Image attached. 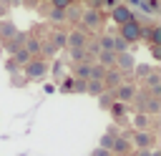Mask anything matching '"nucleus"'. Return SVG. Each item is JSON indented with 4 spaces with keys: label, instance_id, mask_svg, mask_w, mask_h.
<instances>
[{
    "label": "nucleus",
    "instance_id": "20e7f679",
    "mask_svg": "<svg viewBox=\"0 0 161 156\" xmlns=\"http://www.w3.org/2000/svg\"><path fill=\"white\" fill-rule=\"evenodd\" d=\"M121 83H123V73L118 68H106V73H103V88L106 91H116Z\"/></svg>",
    "mask_w": 161,
    "mask_h": 156
},
{
    "label": "nucleus",
    "instance_id": "c85d7f7f",
    "mask_svg": "<svg viewBox=\"0 0 161 156\" xmlns=\"http://www.w3.org/2000/svg\"><path fill=\"white\" fill-rule=\"evenodd\" d=\"M58 48H65V33H60V30L53 33V50H58Z\"/></svg>",
    "mask_w": 161,
    "mask_h": 156
},
{
    "label": "nucleus",
    "instance_id": "f03ea898",
    "mask_svg": "<svg viewBox=\"0 0 161 156\" xmlns=\"http://www.w3.org/2000/svg\"><path fill=\"white\" fill-rule=\"evenodd\" d=\"M23 70H25V75H28L30 81H43V78L48 75V63H45L43 58H30V60L23 65Z\"/></svg>",
    "mask_w": 161,
    "mask_h": 156
},
{
    "label": "nucleus",
    "instance_id": "f8f14e48",
    "mask_svg": "<svg viewBox=\"0 0 161 156\" xmlns=\"http://www.w3.org/2000/svg\"><path fill=\"white\" fill-rule=\"evenodd\" d=\"M143 113H148V116H158V113H161V98L148 93L146 101H143Z\"/></svg>",
    "mask_w": 161,
    "mask_h": 156
},
{
    "label": "nucleus",
    "instance_id": "2f4dec72",
    "mask_svg": "<svg viewBox=\"0 0 161 156\" xmlns=\"http://www.w3.org/2000/svg\"><path fill=\"white\" fill-rule=\"evenodd\" d=\"M70 3H73V0H50V5H53V8H63V10H65Z\"/></svg>",
    "mask_w": 161,
    "mask_h": 156
},
{
    "label": "nucleus",
    "instance_id": "473e14b6",
    "mask_svg": "<svg viewBox=\"0 0 161 156\" xmlns=\"http://www.w3.org/2000/svg\"><path fill=\"white\" fill-rule=\"evenodd\" d=\"M91 156H113V153H111L108 148H101V146H98V148H93V153H91Z\"/></svg>",
    "mask_w": 161,
    "mask_h": 156
},
{
    "label": "nucleus",
    "instance_id": "f257e3e1",
    "mask_svg": "<svg viewBox=\"0 0 161 156\" xmlns=\"http://www.w3.org/2000/svg\"><path fill=\"white\" fill-rule=\"evenodd\" d=\"M118 35L131 45V43H138V40H143V38H146V28H143V25L136 20V15H133L128 23H123V25H121V33H118Z\"/></svg>",
    "mask_w": 161,
    "mask_h": 156
},
{
    "label": "nucleus",
    "instance_id": "6e6552de",
    "mask_svg": "<svg viewBox=\"0 0 161 156\" xmlns=\"http://www.w3.org/2000/svg\"><path fill=\"white\" fill-rule=\"evenodd\" d=\"M153 141H156V138H153V133H151L148 128H146V131H136L133 138H131V143H133L136 148H151Z\"/></svg>",
    "mask_w": 161,
    "mask_h": 156
},
{
    "label": "nucleus",
    "instance_id": "b1692460",
    "mask_svg": "<svg viewBox=\"0 0 161 156\" xmlns=\"http://www.w3.org/2000/svg\"><path fill=\"white\" fill-rule=\"evenodd\" d=\"M103 73H106V68H103L101 63H91V73H88V78H93V81H103Z\"/></svg>",
    "mask_w": 161,
    "mask_h": 156
},
{
    "label": "nucleus",
    "instance_id": "72a5a7b5",
    "mask_svg": "<svg viewBox=\"0 0 161 156\" xmlns=\"http://www.w3.org/2000/svg\"><path fill=\"white\" fill-rule=\"evenodd\" d=\"M151 148H153V146H151ZM151 148H136V151H138L136 156H151Z\"/></svg>",
    "mask_w": 161,
    "mask_h": 156
},
{
    "label": "nucleus",
    "instance_id": "412c9836",
    "mask_svg": "<svg viewBox=\"0 0 161 156\" xmlns=\"http://www.w3.org/2000/svg\"><path fill=\"white\" fill-rule=\"evenodd\" d=\"M30 58H33V55H30V53H28L25 48H18V50L13 53V63H15V65H25V63H28Z\"/></svg>",
    "mask_w": 161,
    "mask_h": 156
},
{
    "label": "nucleus",
    "instance_id": "2eb2a0df",
    "mask_svg": "<svg viewBox=\"0 0 161 156\" xmlns=\"http://www.w3.org/2000/svg\"><path fill=\"white\" fill-rule=\"evenodd\" d=\"M15 33H18L15 23H10V20H0V38H3V40H10V38H15Z\"/></svg>",
    "mask_w": 161,
    "mask_h": 156
},
{
    "label": "nucleus",
    "instance_id": "423d86ee",
    "mask_svg": "<svg viewBox=\"0 0 161 156\" xmlns=\"http://www.w3.org/2000/svg\"><path fill=\"white\" fill-rule=\"evenodd\" d=\"M133 65H136V58H133L131 50L116 53V65H113V68H118L121 73H128V70H133Z\"/></svg>",
    "mask_w": 161,
    "mask_h": 156
},
{
    "label": "nucleus",
    "instance_id": "a878e982",
    "mask_svg": "<svg viewBox=\"0 0 161 156\" xmlns=\"http://www.w3.org/2000/svg\"><path fill=\"white\" fill-rule=\"evenodd\" d=\"M48 18H50L53 23H63V20H65V10H63V8H50Z\"/></svg>",
    "mask_w": 161,
    "mask_h": 156
},
{
    "label": "nucleus",
    "instance_id": "bb28decb",
    "mask_svg": "<svg viewBox=\"0 0 161 156\" xmlns=\"http://www.w3.org/2000/svg\"><path fill=\"white\" fill-rule=\"evenodd\" d=\"M146 35H148L151 45H158V43H161V28H158V25H153L151 30H146Z\"/></svg>",
    "mask_w": 161,
    "mask_h": 156
},
{
    "label": "nucleus",
    "instance_id": "cd10ccee",
    "mask_svg": "<svg viewBox=\"0 0 161 156\" xmlns=\"http://www.w3.org/2000/svg\"><path fill=\"white\" fill-rule=\"evenodd\" d=\"M70 50V58L75 60V63H80V60H86V58H91L88 53H86V48H68Z\"/></svg>",
    "mask_w": 161,
    "mask_h": 156
},
{
    "label": "nucleus",
    "instance_id": "9b49d317",
    "mask_svg": "<svg viewBox=\"0 0 161 156\" xmlns=\"http://www.w3.org/2000/svg\"><path fill=\"white\" fill-rule=\"evenodd\" d=\"M143 83H146V88H148L151 96H158V93H161V73H158L156 68L143 78Z\"/></svg>",
    "mask_w": 161,
    "mask_h": 156
},
{
    "label": "nucleus",
    "instance_id": "aec40b11",
    "mask_svg": "<svg viewBox=\"0 0 161 156\" xmlns=\"http://www.w3.org/2000/svg\"><path fill=\"white\" fill-rule=\"evenodd\" d=\"M98 50H113V35L111 33H103V35H98Z\"/></svg>",
    "mask_w": 161,
    "mask_h": 156
},
{
    "label": "nucleus",
    "instance_id": "7c9ffc66",
    "mask_svg": "<svg viewBox=\"0 0 161 156\" xmlns=\"http://www.w3.org/2000/svg\"><path fill=\"white\" fill-rule=\"evenodd\" d=\"M70 91H78V93H86V81H80V78H75V83H73V88Z\"/></svg>",
    "mask_w": 161,
    "mask_h": 156
},
{
    "label": "nucleus",
    "instance_id": "6ab92c4d",
    "mask_svg": "<svg viewBox=\"0 0 161 156\" xmlns=\"http://www.w3.org/2000/svg\"><path fill=\"white\" fill-rule=\"evenodd\" d=\"M108 111H111L113 121L118 123V121H123V116H126V103H118V101H113V106H111Z\"/></svg>",
    "mask_w": 161,
    "mask_h": 156
},
{
    "label": "nucleus",
    "instance_id": "f704fd0d",
    "mask_svg": "<svg viewBox=\"0 0 161 156\" xmlns=\"http://www.w3.org/2000/svg\"><path fill=\"white\" fill-rule=\"evenodd\" d=\"M10 3H13V0H0V5H5V8H8Z\"/></svg>",
    "mask_w": 161,
    "mask_h": 156
},
{
    "label": "nucleus",
    "instance_id": "9d476101",
    "mask_svg": "<svg viewBox=\"0 0 161 156\" xmlns=\"http://www.w3.org/2000/svg\"><path fill=\"white\" fill-rule=\"evenodd\" d=\"M131 151V138H126V136H113V143H111V153H116V156H126Z\"/></svg>",
    "mask_w": 161,
    "mask_h": 156
},
{
    "label": "nucleus",
    "instance_id": "39448f33",
    "mask_svg": "<svg viewBox=\"0 0 161 156\" xmlns=\"http://www.w3.org/2000/svg\"><path fill=\"white\" fill-rule=\"evenodd\" d=\"M86 43H88V35L80 28L65 33V48H86Z\"/></svg>",
    "mask_w": 161,
    "mask_h": 156
},
{
    "label": "nucleus",
    "instance_id": "4468645a",
    "mask_svg": "<svg viewBox=\"0 0 161 156\" xmlns=\"http://www.w3.org/2000/svg\"><path fill=\"white\" fill-rule=\"evenodd\" d=\"M96 63H101L103 68H113L116 65V53L113 50H98L96 53Z\"/></svg>",
    "mask_w": 161,
    "mask_h": 156
},
{
    "label": "nucleus",
    "instance_id": "dca6fc26",
    "mask_svg": "<svg viewBox=\"0 0 161 156\" xmlns=\"http://www.w3.org/2000/svg\"><path fill=\"white\" fill-rule=\"evenodd\" d=\"M88 73H91V63H86V60L75 63V68H73V75H75V78H80V81H88Z\"/></svg>",
    "mask_w": 161,
    "mask_h": 156
},
{
    "label": "nucleus",
    "instance_id": "4be33fe9",
    "mask_svg": "<svg viewBox=\"0 0 161 156\" xmlns=\"http://www.w3.org/2000/svg\"><path fill=\"white\" fill-rule=\"evenodd\" d=\"M133 126H136V131H146V128H151V126H148V113L138 111L136 118H133Z\"/></svg>",
    "mask_w": 161,
    "mask_h": 156
},
{
    "label": "nucleus",
    "instance_id": "7ed1b4c3",
    "mask_svg": "<svg viewBox=\"0 0 161 156\" xmlns=\"http://www.w3.org/2000/svg\"><path fill=\"white\" fill-rule=\"evenodd\" d=\"M80 23L88 30H101L103 28V13L98 8H88L86 13H80Z\"/></svg>",
    "mask_w": 161,
    "mask_h": 156
},
{
    "label": "nucleus",
    "instance_id": "5701e85b",
    "mask_svg": "<svg viewBox=\"0 0 161 156\" xmlns=\"http://www.w3.org/2000/svg\"><path fill=\"white\" fill-rule=\"evenodd\" d=\"M153 70V65H148V63H141V65H133V75L138 78V81H143L148 73Z\"/></svg>",
    "mask_w": 161,
    "mask_h": 156
},
{
    "label": "nucleus",
    "instance_id": "0eeeda50",
    "mask_svg": "<svg viewBox=\"0 0 161 156\" xmlns=\"http://www.w3.org/2000/svg\"><path fill=\"white\" fill-rule=\"evenodd\" d=\"M111 18H113L118 25H123V23H128V20L133 18V13H131V8H128V5H123V3H116V5L111 8Z\"/></svg>",
    "mask_w": 161,
    "mask_h": 156
},
{
    "label": "nucleus",
    "instance_id": "393cba45",
    "mask_svg": "<svg viewBox=\"0 0 161 156\" xmlns=\"http://www.w3.org/2000/svg\"><path fill=\"white\" fill-rule=\"evenodd\" d=\"M113 136H116V128H108V131H106V133L101 136V143H98V146H101V148H108V151H111V143H113Z\"/></svg>",
    "mask_w": 161,
    "mask_h": 156
},
{
    "label": "nucleus",
    "instance_id": "1a4fd4ad",
    "mask_svg": "<svg viewBox=\"0 0 161 156\" xmlns=\"http://www.w3.org/2000/svg\"><path fill=\"white\" fill-rule=\"evenodd\" d=\"M113 93V98L118 101V103H128V101H133V96H136V88L133 86H128V83H121L116 91H111Z\"/></svg>",
    "mask_w": 161,
    "mask_h": 156
},
{
    "label": "nucleus",
    "instance_id": "f3484780",
    "mask_svg": "<svg viewBox=\"0 0 161 156\" xmlns=\"http://www.w3.org/2000/svg\"><path fill=\"white\" fill-rule=\"evenodd\" d=\"M96 98H98V108H103V111H108V108L113 106V101H116L111 91H103V93H98Z\"/></svg>",
    "mask_w": 161,
    "mask_h": 156
},
{
    "label": "nucleus",
    "instance_id": "a211bd4d",
    "mask_svg": "<svg viewBox=\"0 0 161 156\" xmlns=\"http://www.w3.org/2000/svg\"><path fill=\"white\" fill-rule=\"evenodd\" d=\"M106 88H103V81H93V78H88L86 81V93H91V96H98V93H103Z\"/></svg>",
    "mask_w": 161,
    "mask_h": 156
},
{
    "label": "nucleus",
    "instance_id": "ddd939ff",
    "mask_svg": "<svg viewBox=\"0 0 161 156\" xmlns=\"http://www.w3.org/2000/svg\"><path fill=\"white\" fill-rule=\"evenodd\" d=\"M23 48L33 55V58H38L40 55V48H43V43L35 38V35H25V43H23Z\"/></svg>",
    "mask_w": 161,
    "mask_h": 156
},
{
    "label": "nucleus",
    "instance_id": "c756f323",
    "mask_svg": "<svg viewBox=\"0 0 161 156\" xmlns=\"http://www.w3.org/2000/svg\"><path fill=\"white\" fill-rule=\"evenodd\" d=\"M123 50H128V43L121 35H113V53H123Z\"/></svg>",
    "mask_w": 161,
    "mask_h": 156
}]
</instances>
